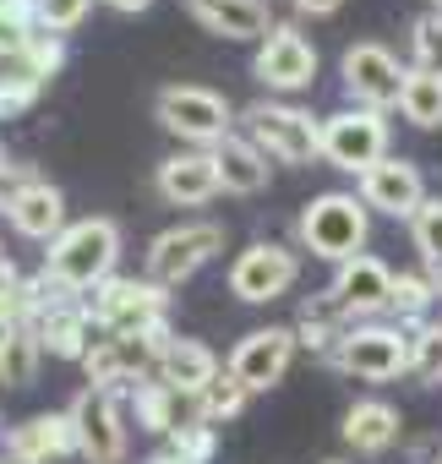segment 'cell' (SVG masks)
Masks as SVG:
<instances>
[{"label":"cell","instance_id":"cell-1","mask_svg":"<svg viewBox=\"0 0 442 464\" xmlns=\"http://www.w3.org/2000/svg\"><path fill=\"white\" fill-rule=\"evenodd\" d=\"M115 263H120V224L115 218H77L44 252V274L72 295H93L104 279H115Z\"/></svg>","mask_w":442,"mask_h":464},{"label":"cell","instance_id":"cell-2","mask_svg":"<svg viewBox=\"0 0 442 464\" xmlns=\"http://www.w3.org/2000/svg\"><path fill=\"white\" fill-rule=\"evenodd\" d=\"M366 236H371V208L355 191H322V197H312L301 208V241H306V252L322 257V263H333V268L350 263V257H360Z\"/></svg>","mask_w":442,"mask_h":464},{"label":"cell","instance_id":"cell-3","mask_svg":"<svg viewBox=\"0 0 442 464\" xmlns=\"http://www.w3.org/2000/svg\"><path fill=\"white\" fill-rule=\"evenodd\" d=\"M169 339H175L169 328H159V334H104V339H93L88 355H82L88 388L120 393V388H137V382L159 377V361H164V344H169Z\"/></svg>","mask_w":442,"mask_h":464},{"label":"cell","instance_id":"cell-4","mask_svg":"<svg viewBox=\"0 0 442 464\" xmlns=\"http://www.w3.org/2000/svg\"><path fill=\"white\" fill-rule=\"evenodd\" d=\"M246 137L279 159V164H317L322 159V121L312 110H295V104H279V99H257L246 104Z\"/></svg>","mask_w":442,"mask_h":464},{"label":"cell","instance_id":"cell-5","mask_svg":"<svg viewBox=\"0 0 442 464\" xmlns=\"http://www.w3.org/2000/svg\"><path fill=\"white\" fill-rule=\"evenodd\" d=\"M153 110H159V126L175 131V137L191 142V148H218V142L230 137V126H235L230 99L213 93V88H197V82H169V88H159Z\"/></svg>","mask_w":442,"mask_h":464},{"label":"cell","instance_id":"cell-6","mask_svg":"<svg viewBox=\"0 0 442 464\" xmlns=\"http://www.w3.org/2000/svg\"><path fill=\"white\" fill-rule=\"evenodd\" d=\"M93 328L99 334H159L169 328V290H159L153 279H104L88 295Z\"/></svg>","mask_w":442,"mask_h":464},{"label":"cell","instance_id":"cell-7","mask_svg":"<svg viewBox=\"0 0 442 464\" xmlns=\"http://www.w3.org/2000/svg\"><path fill=\"white\" fill-rule=\"evenodd\" d=\"M218 252H225V224L213 218H191V224H175L148 246V279L159 290H180L197 268H207Z\"/></svg>","mask_w":442,"mask_h":464},{"label":"cell","instance_id":"cell-8","mask_svg":"<svg viewBox=\"0 0 442 464\" xmlns=\"http://www.w3.org/2000/svg\"><path fill=\"white\" fill-rule=\"evenodd\" d=\"M333 366L360 377V382H393L409 372V328L399 323H355L344 334V344L333 350Z\"/></svg>","mask_w":442,"mask_h":464},{"label":"cell","instance_id":"cell-9","mask_svg":"<svg viewBox=\"0 0 442 464\" xmlns=\"http://www.w3.org/2000/svg\"><path fill=\"white\" fill-rule=\"evenodd\" d=\"M322 159L360 180L377 159H388V115L360 110V104H344V110L322 115Z\"/></svg>","mask_w":442,"mask_h":464},{"label":"cell","instance_id":"cell-10","mask_svg":"<svg viewBox=\"0 0 442 464\" xmlns=\"http://www.w3.org/2000/svg\"><path fill=\"white\" fill-rule=\"evenodd\" d=\"M301 279V257L279 241H252L235 263H230V295L246 306H268L279 295H290Z\"/></svg>","mask_w":442,"mask_h":464},{"label":"cell","instance_id":"cell-11","mask_svg":"<svg viewBox=\"0 0 442 464\" xmlns=\"http://www.w3.org/2000/svg\"><path fill=\"white\" fill-rule=\"evenodd\" d=\"M66 415L77 431V453L88 464H126V420L110 388H82Z\"/></svg>","mask_w":442,"mask_h":464},{"label":"cell","instance_id":"cell-12","mask_svg":"<svg viewBox=\"0 0 442 464\" xmlns=\"http://www.w3.org/2000/svg\"><path fill=\"white\" fill-rule=\"evenodd\" d=\"M339 77H344V93L360 110H377V115H388L404 93V66L382 44H350L344 61H339Z\"/></svg>","mask_w":442,"mask_h":464},{"label":"cell","instance_id":"cell-13","mask_svg":"<svg viewBox=\"0 0 442 464\" xmlns=\"http://www.w3.org/2000/svg\"><path fill=\"white\" fill-rule=\"evenodd\" d=\"M295 350H301V344H295V328L268 323V328H252V334L230 350V372L241 377L246 393H268L274 382H284Z\"/></svg>","mask_w":442,"mask_h":464},{"label":"cell","instance_id":"cell-14","mask_svg":"<svg viewBox=\"0 0 442 464\" xmlns=\"http://www.w3.org/2000/svg\"><path fill=\"white\" fill-rule=\"evenodd\" d=\"M328 295H333V306H339L350 323H377V317L388 312V301H393V274H388V263H377V257L360 252V257L339 263Z\"/></svg>","mask_w":442,"mask_h":464},{"label":"cell","instance_id":"cell-15","mask_svg":"<svg viewBox=\"0 0 442 464\" xmlns=\"http://www.w3.org/2000/svg\"><path fill=\"white\" fill-rule=\"evenodd\" d=\"M252 72H257V82L274 88V93H301V88H312V77H317V50H312L290 23H279V28L263 39Z\"/></svg>","mask_w":442,"mask_h":464},{"label":"cell","instance_id":"cell-16","mask_svg":"<svg viewBox=\"0 0 442 464\" xmlns=\"http://www.w3.org/2000/svg\"><path fill=\"white\" fill-rule=\"evenodd\" d=\"M360 202L371 213H388V218H415L426 208V180L409 159H377L360 175Z\"/></svg>","mask_w":442,"mask_h":464},{"label":"cell","instance_id":"cell-17","mask_svg":"<svg viewBox=\"0 0 442 464\" xmlns=\"http://www.w3.org/2000/svg\"><path fill=\"white\" fill-rule=\"evenodd\" d=\"M153 191L169 202V208H202L218 197V164H213V148H186V153H169L159 169H153Z\"/></svg>","mask_w":442,"mask_h":464},{"label":"cell","instance_id":"cell-18","mask_svg":"<svg viewBox=\"0 0 442 464\" xmlns=\"http://www.w3.org/2000/svg\"><path fill=\"white\" fill-rule=\"evenodd\" d=\"M131 404H137V420H142L159 442L175 437V431H186V426H207V420H202V393H186V388H175V382H164V377L137 382V388H131Z\"/></svg>","mask_w":442,"mask_h":464},{"label":"cell","instance_id":"cell-19","mask_svg":"<svg viewBox=\"0 0 442 464\" xmlns=\"http://www.w3.org/2000/svg\"><path fill=\"white\" fill-rule=\"evenodd\" d=\"M6 218H12L17 236H28V241H55L66 229V197H61V186L28 175L23 186L6 191Z\"/></svg>","mask_w":442,"mask_h":464},{"label":"cell","instance_id":"cell-20","mask_svg":"<svg viewBox=\"0 0 442 464\" xmlns=\"http://www.w3.org/2000/svg\"><path fill=\"white\" fill-rule=\"evenodd\" d=\"M34 334H39V344H44L50 355H61V361H82L88 344H93V312H88V295H61V301H50V306L39 312Z\"/></svg>","mask_w":442,"mask_h":464},{"label":"cell","instance_id":"cell-21","mask_svg":"<svg viewBox=\"0 0 442 464\" xmlns=\"http://www.w3.org/2000/svg\"><path fill=\"white\" fill-rule=\"evenodd\" d=\"M66 453H77L72 415L44 410V415H34V420H23V426L6 431V459H12V464H55V459H66Z\"/></svg>","mask_w":442,"mask_h":464},{"label":"cell","instance_id":"cell-22","mask_svg":"<svg viewBox=\"0 0 442 464\" xmlns=\"http://www.w3.org/2000/svg\"><path fill=\"white\" fill-rule=\"evenodd\" d=\"M186 12H191L207 34L235 39V44H246V39H268V34H274L268 0H186Z\"/></svg>","mask_w":442,"mask_h":464},{"label":"cell","instance_id":"cell-23","mask_svg":"<svg viewBox=\"0 0 442 464\" xmlns=\"http://www.w3.org/2000/svg\"><path fill=\"white\" fill-rule=\"evenodd\" d=\"M213 164H218V191L257 197V191L268 186V153H263L252 137H241V131H230L225 142L213 148Z\"/></svg>","mask_w":442,"mask_h":464},{"label":"cell","instance_id":"cell-24","mask_svg":"<svg viewBox=\"0 0 442 464\" xmlns=\"http://www.w3.org/2000/svg\"><path fill=\"white\" fill-rule=\"evenodd\" d=\"M399 431H404V420H399V410L388 399H355L350 415H344V442L355 453H371V459L388 453L399 442Z\"/></svg>","mask_w":442,"mask_h":464},{"label":"cell","instance_id":"cell-25","mask_svg":"<svg viewBox=\"0 0 442 464\" xmlns=\"http://www.w3.org/2000/svg\"><path fill=\"white\" fill-rule=\"evenodd\" d=\"M218 372V355L207 350V344H197V339H169L164 344V361H159V377L164 382H175V388H186V393H202Z\"/></svg>","mask_w":442,"mask_h":464},{"label":"cell","instance_id":"cell-26","mask_svg":"<svg viewBox=\"0 0 442 464\" xmlns=\"http://www.w3.org/2000/svg\"><path fill=\"white\" fill-rule=\"evenodd\" d=\"M350 328H355V323L333 306V295H322V301H306V312L295 317V344L312 350V355H328V361H333V350L344 344Z\"/></svg>","mask_w":442,"mask_h":464},{"label":"cell","instance_id":"cell-27","mask_svg":"<svg viewBox=\"0 0 442 464\" xmlns=\"http://www.w3.org/2000/svg\"><path fill=\"white\" fill-rule=\"evenodd\" d=\"M399 110H404V121L409 126H420V131H437L442 126V77L437 72H404V93H399Z\"/></svg>","mask_w":442,"mask_h":464},{"label":"cell","instance_id":"cell-28","mask_svg":"<svg viewBox=\"0 0 442 464\" xmlns=\"http://www.w3.org/2000/svg\"><path fill=\"white\" fill-rule=\"evenodd\" d=\"M39 361H44L39 334H34V328H17L12 344L0 350V382H6V388H28V382L39 377Z\"/></svg>","mask_w":442,"mask_h":464},{"label":"cell","instance_id":"cell-29","mask_svg":"<svg viewBox=\"0 0 442 464\" xmlns=\"http://www.w3.org/2000/svg\"><path fill=\"white\" fill-rule=\"evenodd\" d=\"M431 306H437V295H431V279H426V274H393V301H388V312L399 317V328H420Z\"/></svg>","mask_w":442,"mask_h":464},{"label":"cell","instance_id":"cell-30","mask_svg":"<svg viewBox=\"0 0 442 464\" xmlns=\"http://www.w3.org/2000/svg\"><path fill=\"white\" fill-rule=\"evenodd\" d=\"M409 377L426 388L442 382V323H431V317L420 328H409Z\"/></svg>","mask_w":442,"mask_h":464},{"label":"cell","instance_id":"cell-31","mask_svg":"<svg viewBox=\"0 0 442 464\" xmlns=\"http://www.w3.org/2000/svg\"><path fill=\"white\" fill-rule=\"evenodd\" d=\"M246 399H252V393H246L241 377L225 366V372H218V377L202 388V420H207V426H213V420H235V415L246 410Z\"/></svg>","mask_w":442,"mask_h":464},{"label":"cell","instance_id":"cell-32","mask_svg":"<svg viewBox=\"0 0 442 464\" xmlns=\"http://www.w3.org/2000/svg\"><path fill=\"white\" fill-rule=\"evenodd\" d=\"M39 39V0H0V50Z\"/></svg>","mask_w":442,"mask_h":464},{"label":"cell","instance_id":"cell-33","mask_svg":"<svg viewBox=\"0 0 442 464\" xmlns=\"http://www.w3.org/2000/svg\"><path fill=\"white\" fill-rule=\"evenodd\" d=\"M409 236H415V252L426 268L442 263V197H426V208L409 218Z\"/></svg>","mask_w":442,"mask_h":464},{"label":"cell","instance_id":"cell-34","mask_svg":"<svg viewBox=\"0 0 442 464\" xmlns=\"http://www.w3.org/2000/svg\"><path fill=\"white\" fill-rule=\"evenodd\" d=\"M409 50H415V66L420 72H437L442 77V12H426L409 23Z\"/></svg>","mask_w":442,"mask_h":464},{"label":"cell","instance_id":"cell-35","mask_svg":"<svg viewBox=\"0 0 442 464\" xmlns=\"http://www.w3.org/2000/svg\"><path fill=\"white\" fill-rule=\"evenodd\" d=\"M0 317L6 323H28V279L17 274V263H0Z\"/></svg>","mask_w":442,"mask_h":464},{"label":"cell","instance_id":"cell-36","mask_svg":"<svg viewBox=\"0 0 442 464\" xmlns=\"http://www.w3.org/2000/svg\"><path fill=\"white\" fill-rule=\"evenodd\" d=\"M88 6L93 0H39V34H72L82 17H88Z\"/></svg>","mask_w":442,"mask_h":464},{"label":"cell","instance_id":"cell-37","mask_svg":"<svg viewBox=\"0 0 442 464\" xmlns=\"http://www.w3.org/2000/svg\"><path fill=\"white\" fill-rule=\"evenodd\" d=\"M164 442H169L186 464H207L213 448H218V442H213V426H186V431H175V437H164Z\"/></svg>","mask_w":442,"mask_h":464},{"label":"cell","instance_id":"cell-38","mask_svg":"<svg viewBox=\"0 0 442 464\" xmlns=\"http://www.w3.org/2000/svg\"><path fill=\"white\" fill-rule=\"evenodd\" d=\"M339 6H344V0H295V12H301V17H333Z\"/></svg>","mask_w":442,"mask_h":464},{"label":"cell","instance_id":"cell-39","mask_svg":"<svg viewBox=\"0 0 442 464\" xmlns=\"http://www.w3.org/2000/svg\"><path fill=\"white\" fill-rule=\"evenodd\" d=\"M142 464H186V459H180V453H175L169 442H159V448H153V453H148Z\"/></svg>","mask_w":442,"mask_h":464},{"label":"cell","instance_id":"cell-40","mask_svg":"<svg viewBox=\"0 0 442 464\" xmlns=\"http://www.w3.org/2000/svg\"><path fill=\"white\" fill-rule=\"evenodd\" d=\"M110 6H115V12H126V17H131V12H148V6H153V0H110Z\"/></svg>","mask_w":442,"mask_h":464},{"label":"cell","instance_id":"cell-41","mask_svg":"<svg viewBox=\"0 0 442 464\" xmlns=\"http://www.w3.org/2000/svg\"><path fill=\"white\" fill-rule=\"evenodd\" d=\"M426 279H431V295L442 301V263H437V268H426Z\"/></svg>","mask_w":442,"mask_h":464},{"label":"cell","instance_id":"cell-42","mask_svg":"<svg viewBox=\"0 0 442 464\" xmlns=\"http://www.w3.org/2000/svg\"><path fill=\"white\" fill-rule=\"evenodd\" d=\"M12 334H17V323H6V317H0V350L12 344Z\"/></svg>","mask_w":442,"mask_h":464},{"label":"cell","instance_id":"cell-43","mask_svg":"<svg viewBox=\"0 0 442 464\" xmlns=\"http://www.w3.org/2000/svg\"><path fill=\"white\" fill-rule=\"evenodd\" d=\"M0 175H6V153H0Z\"/></svg>","mask_w":442,"mask_h":464},{"label":"cell","instance_id":"cell-44","mask_svg":"<svg viewBox=\"0 0 442 464\" xmlns=\"http://www.w3.org/2000/svg\"><path fill=\"white\" fill-rule=\"evenodd\" d=\"M431 12H442V0H431Z\"/></svg>","mask_w":442,"mask_h":464},{"label":"cell","instance_id":"cell-45","mask_svg":"<svg viewBox=\"0 0 442 464\" xmlns=\"http://www.w3.org/2000/svg\"><path fill=\"white\" fill-rule=\"evenodd\" d=\"M0 263H6V252H0Z\"/></svg>","mask_w":442,"mask_h":464},{"label":"cell","instance_id":"cell-46","mask_svg":"<svg viewBox=\"0 0 442 464\" xmlns=\"http://www.w3.org/2000/svg\"><path fill=\"white\" fill-rule=\"evenodd\" d=\"M0 464H12V459H0Z\"/></svg>","mask_w":442,"mask_h":464},{"label":"cell","instance_id":"cell-47","mask_svg":"<svg viewBox=\"0 0 442 464\" xmlns=\"http://www.w3.org/2000/svg\"><path fill=\"white\" fill-rule=\"evenodd\" d=\"M328 464H339V459H328Z\"/></svg>","mask_w":442,"mask_h":464},{"label":"cell","instance_id":"cell-48","mask_svg":"<svg viewBox=\"0 0 442 464\" xmlns=\"http://www.w3.org/2000/svg\"><path fill=\"white\" fill-rule=\"evenodd\" d=\"M437 464H442V459H437Z\"/></svg>","mask_w":442,"mask_h":464}]
</instances>
